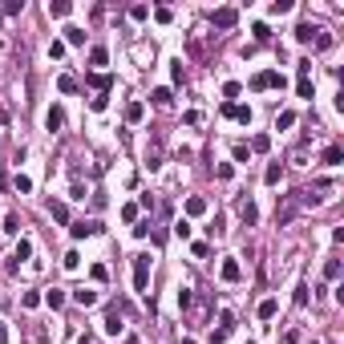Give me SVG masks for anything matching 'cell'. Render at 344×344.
<instances>
[{
	"instance_id": "cell-33",
	"label": "cell",
	"mask_w": 344,
	"mask_h": 344,
	"mask_svg": "<svg viewBox=\"0 0 344 344\" xmlns=\"http://www.w3.org/2000/svg\"><path fill=\"white\" fill-rule=\"evenodd\" d=\"M296 37H300V41H312V37H316V29H312V24H300V29H296Z\"/></svg>"
},
{
	"instance_id": "cell-28",
	"label": "cell",
	"mask_w": 344,
	"mask_h": 344,
	"mask_svg": "<svg viewBox=\"0 0 344 344\" xmlns=\"http://www.w3.org/2000/svg\"><path fill=\"white\" fill-rule=\"evenodd\" d=\"M16 190L29 194V190H33V178H29V174H16Z\"/></svg>"
},
{
	"instance_id": "cell-8",
	"label": "cell",
	"mask_w": 344,
	"mask_h": 344,
	"mask_svg": "<svg viewBox=\"0 0 344 344\" xmlns=\"http://www.w3.org/2000/svg\"><path fill=\"white\" fill-rule=\"evenodd\" d=\"M320 162H324V166H340V162H344V150H340V146H328V150L320 154Z\"/></svg>"
},
{
	"instance_id": "cell-20",
	"label": "cell",
	"mask_w": 344,
	"mask_h": 344,
	"mask_svg": "<svg viewBox=\"0 0 344 344\" xmlns=\"http://www.w3.org/2000/svg\"><path fill=\"white\" fill-rule=\"evenodd\" d=\"M142 114H146L142 102H130V106H126V117H130V121H142Z\"/></svg>"
},
{
	"instance_id": "cell-27",
	"label": "cell",
	"mask_w": 344,
	"mask_h": 344,
	"mask_svg": "<svg viewBox=\"0 0 344 344\" xmlns=\"http://www.w3.org/2000/svg\"><path fill=\"white\" fill-rule=\"evenodd\" d=\"M231 154H235V162H247V158H251V150H247L243 142H235V150H231Z\"/></svg>"
},
{
	"instance_id": "cell-24",
	"label": "cell",
	"mask_w": 344,
	"mask_h": 344,
	"mask_svg": "<svg viewBox=\"0 0 344 344\" xmlns=\"http://www.w3.org/2000/svg\"><path fill=\"white\" fill-rule=\"evenodd\" d=\"M57 89H61V93H73V89H77V77H69V73H65V77L57 81Z\"/></svg>"
},
{
	"instance_id": "cell-12",
	"label": "cell",
	"mask_w": 344,
	"mask_h": 344,
	"mask_svg": "<svg viewBox=\"0 0 344 344\" xmlns=\"http://www.w3.org/2000/svg\"><path fill=\"white\" fill-rule=\"evenodd\" d=\"M89 85H93L97 93H106V89L114 85V77H110V73H93V77H89Z\"/></svg>"
},
{
	"instance_id": "cell-42",
	"label": "cell",
	"mask_w": 344,
	"mask_h": 344,
	"mask_svg": "<svg viewBox=\"0 0 344 344\" xmlns=\"http://www.w3.org/2000/svg\"><path fill=\"white\" fill-rule=\"evenodd\" d=\"M121 344H142V340H138V336H126V340H121Z\"/></svg>"
},
{
	"instance_id": "cell-17",
	"label": "cell",
	"mask_w": 344,
	"mask_h": 344,
	"mask_svg": "<svg viewBox=\"0 0 344 344\" xmlns=\"http://www.w3.org/2000/svg\"><path fill=\"white\" fill-rule=\"evenodd\" d=\"M106 61H110V53H106L102 45H93V49H89V65H97V69H102Z\"/></svg>"
},
{
	"instance_id": "cell-45",
	"label": "cell",
	"mask_w": 344,
	"mask_h": 344,
	"mask_svg": "<svg viewBox=\"0 0 344 344\" xmlns=\"http://www.w3.org/2000/svg\"><path fill=\"white\" fill-rule=\"evenodd\" d=\"M77 344H89V340H85V336H81V340H77Z\"/></svg>"
},
{
	"instance_id": "cell-7",
	"label": "cell",
	"mask_w": 344,
	"mask_h": 344,
	"mask_svg": "<svg viewBox=\"0 0 344 344\" xmlns=\"http://www.w3.org/2000/svg\"><path fill=\"white\" fill-rule=\"evenodd\" d=\"M29 255H33V243H29V239H20V243H16V251H12V263H8V272H16V259H29Z\"/></svg>"
},
{
	"instance_id": "cell-39",
	"label": "cell",
	"mask_w": 344,
	"mask_h": 344,
	"mask_svg": "<svg viewBox=\"0 0 344 344\" xmlns=\"http://www.w3.org/2000/svg\"><path fill=\"white\" fill-rule=\"evenodd\" d=\"M20 300H24V308H37V304H41V296H37V291H24Z\"/></svg>"
},
{
	"instance_id": "cell-34",
	"label": "cell",
	"mask_w": 344,
	"mask_h": 344,
	"mask_svg": "<svg viewBox=\"0 0 344 344\" xmlns=\"http://www.w3.org/2000/svg\"><path fill=\"white\" fill-rule=\"evenodd\" d=\"M296 93H300V97H312V81H308V77H300V85H296Z\"/></svg>"
},
{
	"instance_id": "cell-3",
	"label": "cell",
	"mask_w": 344,
	"mask_h": 344,
	"mask_svg": "<svg viewBox=\"0 0 344 344\" xmlns=\"http://www.w3.org/2000/svg\"><path fill=\"white\" fill-rule=\"evenodd\" d=\"M150 284V255H134V291H146Z\"/></svg>"
},
{
	"instance_id": "cell-44",
	"label": "cell",
	"mask_w": 344,
	"mask_h": 344,
	"mask_svg": "<svg viewBox=\"0 0 344 344\" xmlns=\"http://www.w3.org/2000/svg\"><path fill=\"white\" fill-rule=\"evenodd\" d=\"M182 344H194V340H190V336H182Z\"/></svg>"
},
{
	"instance_id": "cell-5",
	"label": "cell",
	"mask_w": 344,
	"mask_h": 344,
	"mask_svg": "<svg viewBox=\"0 0 344 344\" xmlns=\"http://www.w3.org/2000/svg\"><path fill=\"white\" fill-rule=\"evenodd\" d=\"M106 332H110V336H117V332H121V308H117V304H110V308H106Z\"/></svg>"
},
{
	"instance_id": "cell-32",
	"label": "cell",
	"mask_w": 344,
	"mask_h": 344,
	"mask_svg": "<svg viewBox=\"0 0 344 344\" xmlns=\"http://www.w3.org/2000/svg\"><path fill=\"white\" fill-rule=\"evenodd\" d=\"M130 16H134V20H146V16H150V8H146V4H134V8H130Z\"/></svg>"
},
{
	"instance_id": "cell-36",
	"label": "cell",
	"mask_w": 344,
	"mask_h": 344,
	"mask_svg": "<svg viewBox=\"0 0 344 344\" xmlns=\"http://www.w3.org/2000/svg\"><path fill=\"white\" fill-rule=\"evenodd\" d=\"M61 263H65V267H69V272H77V263H81V255H77V251H69V255H65V259H61Z\"/></svg>"
},
{
	"instance_id": "cell-21",
	"label": "cell",
	"mask_w": 344,
	"mask_h": 344,
	"mask_svg": "<svg viewBox=\"0 0 344 344\" xmlns=\"http://www.w3.org/2000/svg\"><path fill=\"white\" fill-rule=\"evenodd\" d=\"M45 304H49V308H61V304H65V291L49 287V291H45Z\"/></svg>"
},
{
	"instance_id": "cell-18",
	"label": "cell",
	"mask_w": 344,
	"mask_h": 344,
	"mask_svg": "<svg viewBox=\"0 0 344 344\" xmlns=\"http://www.w3.org/2000/svg\"><path fill=\"white\" fill-rule=\"evenodd\" d=\"M61 121H65V114H61L57 106H53V110L45 114V126H49V130H61Z\"/></svg>"
},
{
	"instance_id": "cell-38",
	"label": "cell",
	"mask_w": 344,
	"mask_h": 344,
	"mask_svg": "<svg viewBox=\"0 0 344 344\" xmlns=\"http://www.w3.org/2000/svg\"><path fill=\"white\" fill-rule=\"evenodd\" d=\"M4 231H8V235H16V231H20V219H16V215H8V219H4Z\"/></svg>"
},
{
	"instance_id": "cell-46",
	"label": "cell",
	"mask_w": 344,
	"mask_h": 344,
	"mask_svg": "<svg viewBox=\"0 0 344 344\" xmlns=\"http://www.w3.org/2000/svg\"><path fill=\"white\" fill-rule=\"evenodd\" d=\"M247 344H255V340H247Z\"/></svg>"
},
{
	"instance_id": "cell-41",
	"label": "cell",
	"mask_w": 344,
	"mask_h": 344,
	"mask_svg": "<svg viewBox=\"0 0 344 344\" xmlns=\"http://www.w3.org/2000/svg\"><path fill=\"white\" fill-rule=\"evenodd\" d=\"M215 174H219V178H231V174H235V166H231V162H219V170H215Z\"/></svg>"
},
{
	"instance_id": "cell-40",
	"label": "cell",
	"mask_w": 344,
	"mask_h": 344,
	"mask_svg": "<svg viewBox=\"0 0 344 344\" xmlns=\"http://www.w3.org/2000/svg\"><path fill=\"white\" fill-rule=\"evenodd\" d=\"M223 97H227V102H231V97H239V85H235V81H227V85H223Z\"/></svg>"
},
{
	"instance_id": "cell-35",
	"label": "cell",
	"mask_w": 344,
	"mask_h": 344,
	"mask_svg": "<svg viewBox=\"0 0 344 344\" xmlns=\"http://www.w3.org/2000/svg\"><path fill=\"white\" fill-rule=\"evenodd\" d=\"M121 219H126V223H134V219H138V207H134V203H126V207H121Z\"/></svg>"
},
{
	"instance_id": "cell-31",
	"label": "cell",
	"mask_w": 344,
	"mask_h": 344,
	"mask_svg": "<svg viewBox=\"0 0 344 344\" xmlns=\"http://www.w3.org/2000/svg\"><path fill=\"white\" fill-rule=\"evenodd\" d=\"M49 57H53V61L65 57V41H53V45H49Z\"/></svg>"
},
{
	"instance_id": "cell-30",
	"label": "cell",
	"mask_w": 344,
	"mask_h": 344,
	"mask_svg": "<svg viewBox=\"0 0 344 344\" xmlns=\"http://www.w3.org/2000/svg\"><path fill=\"white\" fill-rule=\"evenodd\" d=\"M53 219H57V223L69 219V207H65V203H53Z\"/></svg>"
},
{
	"instance_id": "cell-13",
	"label": "cell",
	"mask_w": 344,
	"mask_h": 344,
	"mask_svg": "<svg viewBox=\"0 0 344 344\" xmlns=\"http://www.w3.org/2000/svg\"><path fill=\"white\" fill-rule=\"evenodd\" d=\"M239 219H243V223L251 227V223L259 219V211H255V203H239Z\"/></svg>"
},
{
	"instance_id": "cell-6",
	"label": "cell",
	"mask_w": 344,
	"mask_h": 344,
	"mask_svg": "<svg viewBox=\"0 0 344 344\" xmlns=\"http://www.w3.org/2000/svg\"><path fill=\"white\" fill-rule=\"evenodd\" d=\"M219 276H223L227 284H235V280L243 276V267H239V259H223V267H219Z\"/></svg>"
},
{
	"instance_id": "cell-4",
	"label": "cell",
	"mask_w": 344,
	"mask_h": 344,
	"mask_svg": "<svg viewBox=\"0 0 344 344\" xmlns=\"http://www.w3.org/2000/svg\"><path fill=\"white\" fill-rule=\"evenodd\" d=\"M211 20H215V29H231V24L239 20V12H235V8H215Z\"/></svg>"
},
{
	"instance_id": "cell-25",
	"label": "cell",
	"mask_w": 344,
	"mask_h": 344,
	"mask_svg": "<svg viewBox=\"0 0 344 344\" xmlns=\"http://www.w3.org/2000/svg\"><path fill=\"white\" fill-rule=\"evenodd\" d=\"M251 33H255V41H272V29H267V24H263V20H259V24H255V29H251Z\"/></svg>"
},
{
	"instance_id": "cell-14",
	"label": "cell",
	"mask_w": 344,
	"mask_h": 344,
	"mask_svg": "<svg viewBox=\"0 0 344 344\" xmlns=\"http://www.w3.org/2000/svg\"><path fill=\"white\" fill-rule=\"evenodd\" d=\"M65 41H69V45H85V29L69 24V29H65Z\"/></svg>"
},
{
	"instance_id": "cell-11",
	"label": "cell",
	"mask_w": 344,
	"mask_h": 344,
	"mask_svg": "<svg viewBox=\"0 0 344 344\" xmlns=\"http://www.w3.org/2000/svg\"><path fill=\"white\" fill-rule=\"evenodd\" d=\"M280 178H284V166H280V162H267V170H263V182H267V186H276Z\"/></svg>"
},
{
	"instance_id": "cell-22",
	"label": "cell",
	"mask_w": 344,
	"mask_h": 344,
	"mask_svg": "<svg viewBox=\"0 0 344 344\" xmlns=\"http://www.w3.org/2000/svg\"><path fill=\"white\" fill-rule=\"evenodd\" d=\"M150 102H154V106H162V110H166V106H170V89H154V93H150Z\"/></svg>"
},
{
	"instance_id": "cell-15",
	"label": "cell",
	"mask_w": 344,
	"mask_h": 344,
	"mask_svg": "<svg viewBox=\"0 0 344 344\" xmlns=\"http://www.w3.org/2000/svg\"><path fill=\"white\" fill-rule=\"evenodd\" d=\"M186 215H207V199H186Z\"/></svg>"
},
{
	"instance_id": "cell-10",
	"label": "cell",
	"mask_w": 344,
	"mask_h": 344,
	"mask_svg": "<svg viewBox=\"0 0 344 344\" xmlns=\"http://www.w3.org/2000/svg\"><path fill=\"white\" fill-rule=\"evenodd\" d=\"M73 239H85V235H97V231H102V223H73Z\"/></svg>"
},
{
	"instance_id": "cell-2",
	"label": "cell",
	"mask_w": 344,
	"mask_h": 344,
	"mask_svg": "<svg viewBox=\"0 0 344 344\" xmlns=\"http://www.w3.org/2000/svg\"><path fill=\"white\" fill-rule=\"evenodd\" d=\"M296 211H300V190H296V194H284V203L276 207V223H280V227L291 223V219H296Z\"/></svg>"
},
{
	"instance_id": "cell-19",
	"label": "cell",
	"mask_w": 344,
	"mask_h": 344,
	"mask_svg": "<svg viewBox=\"0 0 344 344\" xmlns=\"http://www.w3.org/2000/svg\"><path fill=\"white\" fill-rule=\"evenodd\" d=\"M73 12V4L69 0H57V4H49V16H69Z\"/></svg>"
},
{
	"instance_id": "cell-1",
	"label": "cell",
	"mask_w": 344,
	"mask_h": 344,
	"mask_svg": "<svg viewBox=\"0 0 344 344\" xmlns=\"http://www.w3.org/2000/svg\"><path fill=\"white\" fill-rule=\"evenodd\" d=\"M284 73H276V69H263V73H255L251 77V89H284Z\"/></svg>"
},
{
	"instance_id": "cell-16",
	"label": "cell",
	"mask_w": 344,
	"mask_h": 344,
	"mask_svg": "<svg viewBox=\"0 0 344 344\" xmlns=\"http://www.w3.org/2000/svg\"><path fill=\"white\" fill-rule=\"evenodd\" d=\"M276 312H280V300H263L259 304V320H272Z\"/></svg>"
},
{
	"instance_id": "cell-37",
	"label": "cell",
	"mask_w": 344,
	"mask_h": 344,
	"mask_svg": "<svg viewBox=\"0 0 344 344\" xmlns=\"http://www.w3.org/2000/svg\"><path fill=\"white\" fill-rule=\"evenodd\" d=\"M324 276H328V280H336V276H340V263H336V259H328V263H324Z\"/></svg>"
},
{
	"instance_id": "cell-43",
	"label": "cell",
	"mask_w": 344,
	"mask_h": 344,
	"mask_svg": "<svg viewBox=\"0 0 344 344\" xmlns=\"http://www.w3.org/2000/svg\"><path fill=\"white\" fill-rule=\"evenodd\" d=\"M4 336H8V332H4V324H0V340H4Z\"/></svg>"
},
{
	"instance_id": "cell-29",
	"label": "cell",
	"mask_w": 344,
	"mask_h": 344,
	"mask_svg": "<svg viewBox=\"0 0 344 344\" xmlns=\"http://www.w3.org/2000/svg\"><path fill=\"white\" fill-rule=\"evenodd\" d=\"M174 235H178V239H190V223H186V219H178V223H174Z\"/></svg>"
},
{
	"instance_id": "cell-26",
	"label": "cell",
	"mask_w": 344,
	"mask_h": 344,
	"mask_svg": "<svg viewBox=\"0 0 344 344\" xmlns=\"http://www.w3.org/2000/svg\"><path fill=\"white\" fill-rule=\"evenodd\" d=\"M106 106H110V97H106V93H97V97H89V110H97V114H102Z\"/></svg>"
},
{
	"instance_id": "cell-23",
	"label": "cell",
	"mask_w": 344,
	"mask_h": 344,
	"mask_svg": "<svg viewBox=\"0 0 344 344\" xmlns=\"http://www.w3.org/2000/svg\"><path fill=\"white\" fill-rule=\"evenodd\" d=\"M251 150H259V154L272 150V138H267V134H255V138H251Z\"/></svg>"
},
{
	"instance_id": "cell-9",
	"label": "cell",
	"mask_w": 344,
	"mask_h": 344,
	"mask_svg": "<svg viewBox=\"0 0 344 344\" xmlns=\"http://www.w3.org/2000/svg\"><path fill=\"white\" fill-rule=\"evenodd\" d=\"M73 300H77L81 308H93V304H97V291H89V287H77V291H73Z\"/></svg>"
}]
</instances>
